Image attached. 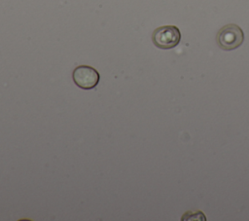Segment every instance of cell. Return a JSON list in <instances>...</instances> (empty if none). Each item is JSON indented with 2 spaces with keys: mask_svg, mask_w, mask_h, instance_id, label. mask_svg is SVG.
<instances>
[{
  "mask_svg": "<svg viewBox=\"0 0 249 221\" xmlns=\"http://www.w3.org/2000/svg\"><path fill=\"white\" fill-rule=\"evenodd\" d=\"M200 220V221H206V217L204 215L203 212L201 211H188L186 213L183 214V216L181 217L182 221H186V220Z\"/></svg>",
  "mask_w": 249,
  "mask_h": 221,
  "instance_id": "obj_4",
  "label": "cell"
},
{
  "mask_svg": "<svg viewBox=\"0 0 249 221\" xmlns=\"http://www.w3.org/2000/svg\"><path fill=\"white\" fill-rule=\"evenodd\" d=\"M152 41L154 45L160 49H172L180 43L181 32L175 25H163L154 30Z\"/></svg>",
  "mask_w": 249,
  "mask_h": 221,
  "instance_id": "obj_2",
  "label": "cell"
},
{
  "mask_svg": "<svg viewBox=\"0 0 249 221\" xmlns=\"http://www.w3.org/2000/svg\"><path fill=\"white\" fill-rule=\"evenodd\" d=\"M218 46L224 51H231L238 48L244 41V33L237 24L230 23L223 26L216 36Z\"/></svg>",
  "mask_w": 249,
  "mask_h": 221,
  "instance_id": "obj_1",
  "label": "cell"
},
{
  "mask_svg": "<svg viewBox=\"0 0 249 221\" xmlns=\"http://www.w3.org/2000/svg\"><path fill=\"white\" fill-rule=\"evenodd\" d=\"M72 79L75 85L80 89L91 90L98 85L100 81V74L91 66L80 65L73 70Z\"/></svg>",
  "mask_w": 249,
  "mask_h": 221,
  "instance_id": "obj_3",
  "label": "cell"
}]
</instances>
